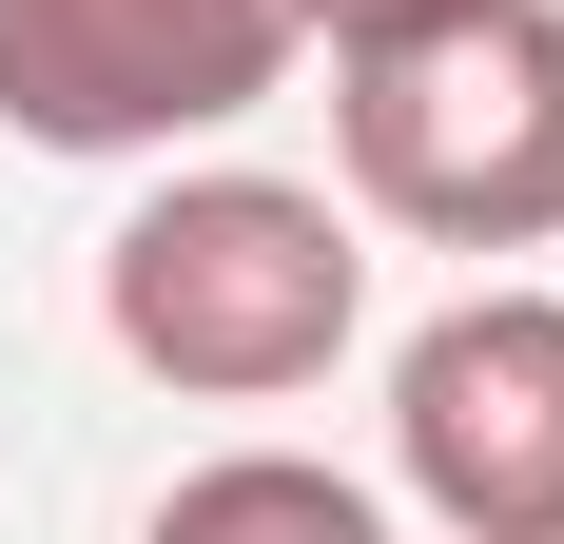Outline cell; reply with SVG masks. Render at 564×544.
Instances as JSON below:
<instances>
[{
    "mask_svg": "<svg viewBox=\"0 0 564 544\" xmlns=\"http://www.w3.org/2000/svg\"><path fill=\"white\" fill-rule=\"evenodd\" d=\"M98 312H117V350H137L156 389H195V409H273V389H312V370L350 350L370 253H350V215L292 195V175H175V195L117 215Z\"/></svg>",
    "mask_w": 564,
    "mask_h": 544,
    "instance_id": "cell-1",
    "label": "cell"
},
{
    "mask_svg": "<svg viewBox=\"0 0 564 544\" xmlns=\"http://www.w3.org/2000/svg\"><path fill=\"white\" fill-rule=\"evenodd\" d=\"M350 195L429 253H545L564 233V20L545 0H467L429 40H350L332 78Z\"/></svg>",
    "mask_w": 564,
    "mask_h": 544,
    "instance_id": "cell-2",
    "label": "cell"
},
{
    "mask_svg": "<svg viewBox=\"0 0 564 544\" xmlns=\"http://www.w3.org/2000/svg\"><path fill=\"white\" fill-rule=\"evenodd\" d=\"M292 78V0H0V137L175 156Z\"/></svg>",
    "mask_w": 564,
    "mask_h": 544,
    "instance_id": "cell-3",
    "label": "cell"
},
{
    "mask_svg": "<svg viewBox=\"0 0 564 544\" xmlns=\"http://www.w3.org/2000/svg\"><path fill=\"white\" fill-rule=\"evenodd\" d=\"M390 467L448 544H564V292H467L409 330Z\"/></svg>",
    "mask_w": 564,
    "mask_h": 544,
    "instance_id": "cell-4",
    "label": "cell"
},
{
    "mask_svg": "<svg viewBox=\"0 0 564 544\" xmlns=\"http://www.w3.org/2000/svg\"><path fill=\"white\" fill-rule=\"evenodd\" d=\"M137 544H390V505L350 487V467H292V447H234V467H195V487L156 505Z\"/></svg>",
    "mask_w": 564,
    "mask_h": 544,
    "instance_id": "cell-5",
    "label": "cell"
},
{
    "mask_svg": "<svg viewBox=\"0 0 564 544\" xmlns=\"http://www.w3.org/2000/svg\"><path fill=\"white\" fill-rule=\"evenodd\" d=\"M429 20H467V0H292V40H332V58L350 40H429Z\"/></svg>",
    "mask_w": 564,
    "mask_h": 544,
    "instance_id": "cell-6",
    "label": "cell"
}]
</instances>
